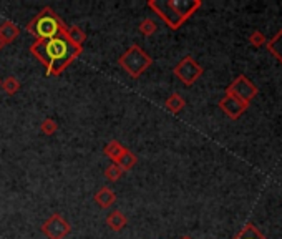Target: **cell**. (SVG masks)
<instances>
[{
  "label": "cell",
  "mask_w": 282,
  "mask_h": 239,
  "mask_svg": "<svg viewBox=\"0 0 282 239\" xmlns=\"http://www.w3.org/2000/svg\"><path fill=\"white\" fill-rule=\"evenodd\" d=\"M248 106L249 105H246L244 101H241L239 98H236L234 95L227 93V92L224 95V98L219 101V108L223 110L231 120H237L246 110H248Z\"/></svg>",
  "instance_id": "8"
},
{
  "label": "cell",
  "mask_w": 282,
  "mask_h": 239,
  "mask_svg": "<svg viewBox=\"0 0 282 239\" xmlns=\"http://www.w3.org/2000/svg\"><path fill=\"white\" fill-rule=\"evenodd\" d=\"M148 7L165 20L171 30H178L201 7V0H151L148 2Z\"/></svg>",
  "instance_id": "2"
},
{
  "label": "cell",
  "mask_w": 282,
  "mask_h": 239,
  "mask_svg": "<svg viewBox=\"0 0 282 239\" xmlns=\"http://www.w3.org/2000/svg\"><path fill=\"white\" fill-rule=\"evenodd\" d=\"M249 42H251V45L256 47V49H261V47L266 44V35L259 32V30H254V32L249 35Z\"/></svg>",
  "instance_id": "22"
},
{
  "label": "cell",
  "mask_w": 282,
  "mask_h": 239,
  "mask_svg": "<svg viewBox=\"0 0 282 239\" xmlns=\"http://www.w3.org/2000/svg\"><path fill=\"white\" fill-rule=\"evenodd\" d=\"M165 106L168 108V111H171V113H175L176 115V113H179L186 106V101L179 93H173L166 98Z\"/></svg>",
  "instance_id": "14"
},
{
  "label": "cell",
  "mask_w": 282,
  "mask_h": 239,
  "mask_svg": "<svg viewBox=\"0 0 282 239\" xmlns=\"http://www.w3.org/2000/svg\"><path fill=\"white\" fill-rule=\"evenodd\" d=\"M40 130H42V133H44V135L50 136V135H53V133H55V131L58 130V125H57L55 120L47 118V120H44V123H42Z\"/></svg>",
  "instance_id": "21"
},
{
  "label": "cell",
  "mask_w": 282,
  "mask_h": 239,
  "mask_svg": "<svg viewBox=\"0 0 282 239\" xmlns=\"http://www.w3.org/2000/svg\"><path fill=\"white\" fill-rule=\"evenodd\" d=\"M266 45H267L269 53H272V57H275L282 63V28L274 35L271 40L266 42Z\"/></svg>",
  "instance_id": "13"
},
{
  "label": "cell",
  "mask_w": 282,
  "mask_h": 239,
  "mask_svg": "<svg viewBox=\"0 0 282 239\" xmlns=\"http://www.w3.org/2000/svg\"><path fill=\"white\" fill-rule=\"evenodd\" d=\"M19 33H20V28L12 20H4L0 23V40L4 42V45L12 44V42L19 37Z\"/></svg>",
  "instance_id": "9"
},
{
  "label": "cell",
  "mask_w": 282,
  "mask_h": 239,
  "mask_svg": "<svg viewBox=\"0 0 282 239\" xmlns=\"http://www.w3.org/2000/svg\"><path fill=\"white\" fill-rule=\"evenodd\" d=\"M181 239H193V237H191V236H183Z\"/></svg>",
  "instance_id": "24"
},
{
  "label": "cell",
  "mask_w": 282,
  "mask_h": 239,
  "mask_svg": "<svg viewBox=\"0 0 282 239\" xmlns=\"http://www.w3.org/2000/svg\"><path fill=\"white\" fill-rule=\"evenodd\" d=\"M127 151V148H125L122 143L116 141V140H113L110 143H106V146L103 148V153L106 154L108 158H110L113 163H116V161L123 156V153Z\"/></svg>",
  "instance_id": "12"
},
{
  "label": "cell",
  "mask_w": 282,
  "mask_h": 239,
  "mask_svg": "<svg viewBox=\"0 0 282 239\" xmlns=\"http://www.w3.org/2000/svg\"><path fill=\"white\" fill-rule=\"evenodd\" d=\"M227 93L234 95L236 98L244 101L246 105H249L257 97V87L251 82L246 75H239L229 87L226 88Z\"/></svg>",
  "instance_id": "6"
},
{
  "label": "cell",
  "mask_w": 282,
  "mask_h": 239,
  "mask_svg": "<svg viewBox=\"0 0 282 239\" xmlns=\"http://www.w3.org/2000/svg\"><path fill=\"white\" fill-rule=\"evenodd\" d=\"M203 71H205L203 67L191 55H186L181 62L173 68V73H175L186 87L194 85V83L197 82V78L203 75Z\"/></svg>",
  "instance_id": "5"
},
{
  "label": "cell",
  "mask_w": 282,
  "mask_h": 239,
  "mask_svg": "<svg viewBox=\"0 0 282 239\" xmlns=\"http://www.w3.org/2000/svg\"><path fill=\"white\" fill-rule=\"evenodd\" d=\"M2 88L7 95H15L20 90V82L17 80L15 76H7L2 83Z\"/></svg>",
  "instance_id": "18"
},
{
  "label": "cell",
  "mask_w": 282,
  "mask_h": 239,
  "mask_svg": "<svg viewBox=\"0 0 282 239\" xmlns=\"http://www.w3.org/2000/svg\"><path fill=\"white\" fill-rule=\"evenodd\" d=\"M156 30H158V25L151 20V19H145L140 23V32L145 35V37H149V35H153Z\"/></svg>",
  "instance_id": "20"
},
{
  "label": "cell",
  "mask_w": 282,
  "mask_h": 239,
  "mask_svg": "<svg viewBox=\"0 0 282 239\" xmlns=\"http://www.w3.org/2000/svg\"><path fill=\"white\" fill-rule=\"evenodd\" d=\"M95 201H97V205L100 208L108 209V208H111L116 203V194L113 193L110 188L103 186V188H100L97 191V194H95Z\"/></svg>",
  "instance_id": "10"
},
{
  "label": "cell",
  "mask_w": 282,
  "mask_h": 239,
  "mask_svg": "<svg viewBox=\"0 0 282 239\" xmlns=\"http://www.w3.org/2000/svg\"><path fill=\"white\" fill-rule=\"evenodd\" d=\"M42 231L49 239H65L71 231V226L60 213H53L52 216L42 224Z\"/></svg>",
  "instance_id": "7"
},
{
  "label": "cell",
  "mask_w": 282,
  "mask_h": 239,
  "mask_svg": "<svg viewBox=\"0 0 282 239\" xmlns=\"http://www.w3.org/2000/svg\"><path fill=\"white\" fill-rule=\"evenodd\" d=\"M151 63H153V58L136 44L131 45L130 49L118 58V65L127 71L130 76H133V78L141 76L149 67H151Z\"/></svg>",
  "instance_id": "4"
},
{
  "label": "cell",
  "mask_w": 282,
  "mask_h": 239,
  "mask_svg": "<svg viewBox=\"0 0 282 239\" xmlns=\"http://www.w3.org/2000/svg\"><path fill=\"white\" fill-rule=\"evenodd\" d=\"M30 50L45 65L47 73L62 75L65 68L82 53V47L71 44L65 32V35L50 40H37Z\"/></svg>",
  "instance_id": "1"
},
{
  "label": "cell",
  "mask_w": 282,
  "mask_h": 239,
  "mask_svg": "<svg viewBox=\"0 0 282 239\" xmlns=\"http://www.w3.org/2000/svg\"><path fill=\"white\" fill-rule=\"evenodd\" d=\"M232 239H266V236L261 234V231H257L254 224L248 223Z\"/></svg>",
  "instance_id": "15"
},
{
  "label": "cell",
  "mask_w": 282,
  "mask_h": 239,
  "mask_svg": "<svg viewBox=\"0 0 282 239\" xmlns=\"http://www.w3.org/2000/svg\"><path fill=\"white\" fill-rule=\"evenodd\" d=\"M136 161H138L136 154H135V153H131L130 149L127 148V151H125V153H123V156L116 161V165L125 171V170H131V168H133V166L136 165Z\"/></svg>",
  "instance_id": "17"
},
{
  "label": "cell",
  "mask_w": 282,
  "mask_h": 239,
  "mask_svg": "<svg viewBox=\"0 0 282 239\" xmlns=\"http://www.w3.org/2000/svg\"><path fill=\"white\" fill-rule=\"evenodd\" d=\"M27 32L33 33L37 40H50L65 35L67 27L60 20V17L50 7H45L40 14L35 17L27 25Z\"/></svg>",
  "instance_id": "3"
},
{
  "label": "cell",
  "mask_w": 282,
  "mask_h": 239,
  "mask_svg": "<svg viewBox=\"0 0 282 239\" xmlns=\"http://www.w3.org/2000/svg\"><path fill=\"white\" fill-rule=\"evenodd\" d=\"M106 224L113 231H122L128 224V218L122 211H111L106 218Z\"/></svg>",
  "instance_id": "11"
},
{
  "label": "cell",
  "mask_w": 282,
  "mask_h": 239,
  "mask_svg": "<svg viewBox=\"0 0 282 239\" xmlns=\"http://www.w3.org/2000/svg\"><path fill=\"white\" fill-rule=\"evenodd\" d=\"M67 38L71 42V44H75L78 47H83V42L87 40V35L80 27L71 25V27L67 28Z\"/></svg>",
  "instance_id": "16"
},
{
  "label": "cell",
  "mask_w": 282,
  "mask_h": 239,
  "mask_svg": "<svg viewBox=\"0 0 282 239\" xmlns=\"http://www.w3.org/2000/svg\"><path fill=\"white\" fill-rule=\"evenodd\" d=\"M122 175H123V170L119 168V166L116 165V163H113V165H110L108 166V168L105 170V176L110 179V181H118L119 178H122Z\"/></svg>",
  "instance_id": "19"
},
{
  "label": "cell",
  "mask_w": 282,
  "mask_h": 239,
  "mask_svg": "<svg viewBox=\"0 0 282 239\" xmlns=\"http://www.w3.org/2000/svg\"><path fill=\"white\" fill-rule=\"evenodd\" d=\"M4 47H5V45H4V42H2V40H0V50H2V49H4Z\"/></svg>",
  "instance_id": "23"
}]
</instances>
